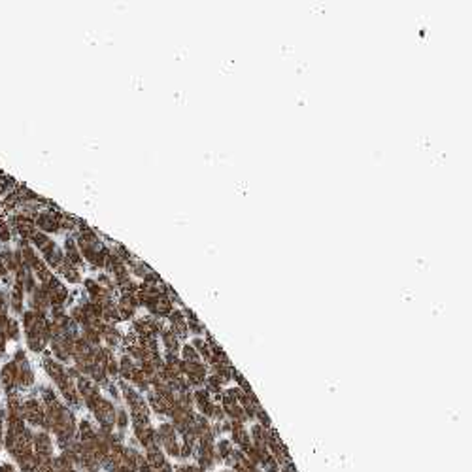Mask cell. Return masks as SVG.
Instances as JSON below:
<instances>
[{"mask_svg":"<svg viewBox=\"0 0 472 472\" xmlns=\"http://www.w3.org/2000/svg\"><path fill=\"white\" fill-rule=\"evenodd\" d=\"M131 268H133V274H134V276H138V278H144L145 272L149 270V267H147L145 263H142V261H138V259H133V265H131Z\"/></svg>","mask_w":472,"mask_h":472,"instance_id":"7c38bea8","label":"cell"},{"mask_svg":"<svg viewBox=\"0 0 472 472\" xmlns=\"http://www.w3.org/2000/svg\"><path fill=\"white\" fill-rule=\"evenodd\" d=\"M147 400H149L151 410L155 412V414H159V416H165V414L168 412V406L163 402V399L159 397L155 391H149V393H147Z\"/></svg>","mask_w":472,"mask_h":472,"instance_id":"52a82bcc","label":"cell"},{"mask_svg":"<svg viewBox=\"0 0 472 472\" xmlns=\"http://www.w3.org/2000/svg\"><path fill=\"white\" fill-rule=\"evenodd\" d=\"M145 463L151 467V469H155L157 471L159 467H163L167 461H165V455H163V451L159 449V446H149L147 448V457H145Z\"/></svg>","mask_w":472,"mask_h":472,"instance_id":"277c9868","label":"cell"},{"mask_svg":"<svg viewBox=\"0 0 472 472\" xmlns=\"http://www.w3.org/2000/svg\"><path fill=\"white\" fill-rule=\"evenodd\" d=\"M176 429H174V425L168 423V421H165V423L159 425L157 429V436L159 440H161V444H165V442H170V440H176Z\"/></svg>","mask_w":472,"mask_h":472,"instance_id":"8992f818","label":"cell"},{"mask_svg":"<svg viewBox=\"0 0 472 472\" xmlns=\"http://www.w3.org/2000/svg\"><path fill=\"white\" fill-rule=\"evenodd\" d=\"M161 342H163V346L167 348V351L168 353H178L180 355V348H182V340L178 338L174 333H172V329L168 327V325H165V329L161 331Z\"/></svg>","mask_w":472,"mask_h":472,"instance_id":"7a4b0ae2","label":"cell"},{"mask_svg":"<svg viewBox=\"0 0 472 472\" xmlns=\"http://www.w3.org/2000/svg\"><path fill=\"white\" fill-rule=\"evenodd\" d=\"M142 281H144V283H163V278L159 276V272L149 268V270L145 272V276L142 278Z\"/></svg>","mask_w":472,"mask_h":472,"instance_id":"5bb4252c","label":"cell"},{"mask_svg":"<svg viewBox=\"0 0 472 472\" xmlns=\"http://www.w3.org/2000/svg\"><path fill=\"white\" fill-rule=\"evenodd\" d=\"M187 472H204L200 467H187Z\"/></svg>","mask_w":472,"mask_h":472,"instance_id":"e0dca14e","label":"cell"},{"mask_svg":"<svg viewBox=\"0 0 472 472\" xmlns=\"http://www.w3.org/2000/svg\"><path fill=\"white\" fill-rule=\"evenodd\" d=\"M223 472H232V471H223Z\"/></svg>","mask_w":472,"mask_h":472,"instance_id":"ac0fdd59","label":"cell"},{"mask_svg":"<svg viewBox=\"0 0 472 472\" xmlns=\"http://www.w3.org/2000/svg\"><path fill=\"white\" fill-rule=\"evenodd\" d=\"M174 308H176V306H174L172 297H170V295H161V297H157V301H155V306H153V310H151V315H153V317H159V319H165V317H168V314Z\"/></svg>","mask_w":472,"mask_h":472,"instance_id":"6da1fadb","label":"cell"},{"mask_svg":"<svg viewBox=\"0 0 472 472\" xmlns=\"http://www.w3.org/2000/svg\"><path fill=\"white\" fill-rule=\"evenodd\" d=\"M108 370L111 372V374H117V363H115V361H110V363H108Z\"/></svg>","mask_w":472,"mask_h":472,"instance_id":"2e32d148","label":"cell"},{"mask_svg":"<svg viewBox=\"0 0 472 472\" xmlns=\"http://www.w3.org/2000/svg\"><path fill=\"white\" fill-rule=\"evenodd\" d=\"M180 359L182 361H187V363H194V361H200V355L196 353L191 344H182L180 348Z\"/></svg>","mask_w":472,"mask_h":472,"instance_id":"9c48e42d","label":"cell"},{"mask_svg":"<svg viewBox=\"0 0 472 472\" xmlns=\"http://www.w3.org/2000/svg\"><path fill=\"white\" fill-rule=\"evenodd\" d=\"M163 446H165V449H167V453H168V455H172V457H180V448H182V444H178V440L165 442Z\"/></svg>","mask_w":472,"mask_h":472,"instance_id":"4fadbf2b","label":"cell"},{"mask_svg":"<svg viewBox=\"0 0 472 472\" xmlns=\"http://www.w3.org/2000/svg\"><path fill=\"white\" fill-rule=\"evenodd\" d=\"M187 329H189V334H194V336H202L204 334V323L200 319H194V321H187Z\"/></svg>","mask_w":472,"mask_h":472,"instance_id":"8fae6325","label":"cell"},{"mask_svg":"<svg viewBox=\"0 0 472 472\" xmlns=\"http://www.w3.org/2000/svg\"><path fill=\"white\" fill-rule=\"evenodd\" d=\"M255 419L259 421V425H261L263 429H272V419H270V416H268L267 410H265L263 406H257V410H255Z\"/></svg>","mask_w":472,"mask_h":472,"instance_id":"30bf717a","label":"cell"},{"mask_svg":"<svg viewBox=\"0 0 472 472\" xmlns=\"http://www.w3.org/2000/svg\"><path fill=\"white\" fill-rule=\"evenodd\" d=\"M136 310H138V303H136L134 295L121 297V301H119V312H121V315L125 319H131V317L136 314Z\"/></svg>","mask_w":472,"mask_h":472,"instance_id":"3957f363","label":"cell"},{"mask_svg":"<svg viewBox=\"0 0 472 472\" xmlns=\"http://www.w3.org/2000/svg\"><path fill=\"white\" fill-rule=\"evenodd\" d=\"M117 421H119V425H121V427H127V414H125V412H119V417H117Z\"/></svg>","mask_w":472,"mask_h":472,"instance_id":"9a60e30c","label":"cell"},{"mask_svg":"<svg viewBox=\"0 0 472 472\" xmlns=\"http://www.w3.org/2000/svg\"><path fill=\"white\" fill-rule=\"evenodd\" d=\"M230 453H232V442L229 438H221V440H216V455L219 459H227Z\"/></svg>","mask_w":472,"mask_h":472,"instance_id":"ba28073f","label":"cell"},{"mask_svg":"<svg viewBox=\"0 0 472 472\" xmlns=\"http://www.w3.org/2000/svg\"><path fill=\"white\" fill-rule=\"evenodd\" d=\"M221 408H223V406H221ZM223 412H225V417H229L230 421H238V423H246V421H248V417H246V414H244V408L240 404L225 406Z\"/></svg>","mask_w":472,"mask_h":472,"instance_id":"5b68a950","label":"cell"}]
</instances>
